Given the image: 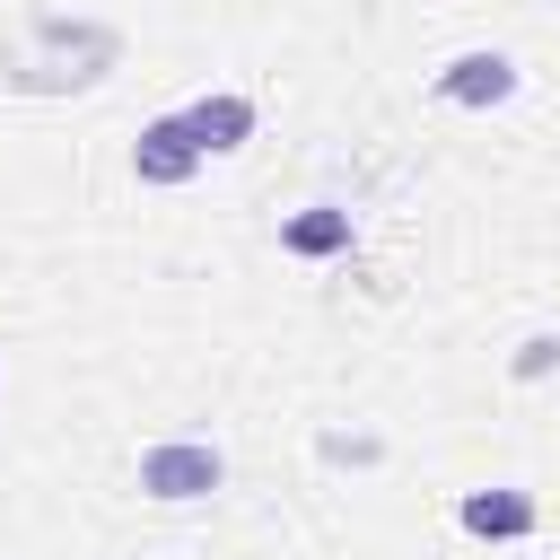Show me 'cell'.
Segmentation results:
<instances>
[{
    "instance_id": "obj_1",
    "label": "cell",
    "mask_w": 560,
    "mask_h": 560,
    "mask_svg": "<svg viewBox=\"0 0 560 560\" xmlns=\"http://www.w3.org/2000/svg\"><path fill=\"white\" fill-rule=\"evenodd\" d=\"M140 490H158V499L219 490V455H210V446H149V455H140Z\"/></svg>"
},
{
    "instance_id": "obj_2",
    "label": "cell",
    "mask_w": 560,
    "mask_h": 560,
    "mask_svg": "<svg viewBox=\"0 0 560 560\" xmlns=\"http://www.w3.org/2000/svg\"><path fill=\"white\" fill-rule=\"evenodd\" d=\"M192 158H201V140H192V122H184V114H166V122H149V131H140V175H149V184H184V175H192Z\"/></svg>"
},
{
    "instance_id": "obj_3",
    "label": "cell",
    "mask_w": 560,
    "mask_h": 560,
    "mask_svg": "<svg viewBox=\"0 0 560 560\" xmlns=\"http://www.w3.org/2000/svg\"><path fill=\"white\" fill-rule=\"evenodd\" d=\"M184 122H192V140H201V149H236V140L254 131V105H245V96H201Z\"/></svg>"
},
{
    "instance_id": "obj_4",
    "label": "cell",
    "mask_w": 560,
    "mask_h": 560,
    "mask_svg": "<svg viewBox=\"0 0 560 560\" xmlns=\"http://www.w3.org/2000/svg\"><path fill=\"white\" fill-rule=\"evenodd\" d=\"M446 96H455V105H499V96H508V61H499V52H464V61L446 70Z\"/></svg>"
},
{
    "instance_id": "obj_5",
    "label": "cell",
    "mask_w": 560,
    "mask_h": 560,
    "mask_svg": "<svg viewBox=\"0 0 560 560\" xmlns=\"http://www.w3.org/2000/svg\"><path fill=\"white\" fill-rule=\"evenodd\" d=\"M464 525H472V534H525V525H534V499L481 490V499H464Z\"/></svg>"
},
{
    "instance_id": "obj_6",
    "label": "cell",
    "mask_w": 560,
    "mask_h": 560,
    "mask_svg": "<svg viewBox=\"0 0 560 560\" xmlns=\"http://www.w3.org/2000/svg\"><path fill=\"white\" fill-rule=\"evenodd\" d=\"M289 245H298V254H341V245H350V210H306V219H289Z\"/></svg>"
}]
</instances>
